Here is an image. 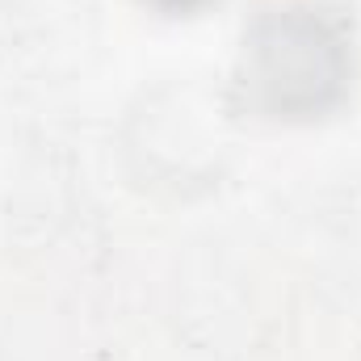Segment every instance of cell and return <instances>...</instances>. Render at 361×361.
Returning <instances> with one entry per match:
<instances>
[{
    "label": "cell",
    "mask_w": 361,
    "mask_h": 361,
    "mask_svg": "<svg viewBox=\"0 0 361 361\" xmlns=\"http://www.w3.org/2000/svg\"><path fill=\"white\" fill-rule=\"evenodd\" d=\"M361 68L357 21L332 0H269L244 25L231 63L235 109L265 126L341 114Z\"/></svg>",
    "instance_id": "obj_1"
},
{
    "label": "cell",
    "mask_w": 361,
    "mask_h": 361,
    "mask_svg": "<svg viewBox=\"0 0 361 361\" xmlns=\"http://www.w3.org/2000/svg\"><path fill=\"white\" fill-rule=\"evenodd\" d=\"M147 8H156V13H173V17H189V13H206V8H214V4H223V0H143Z\"/></svg>",
    "instance_id": "obj_2"
}]
</instances>
